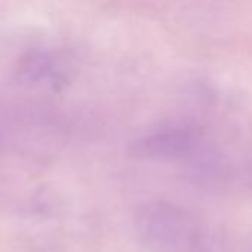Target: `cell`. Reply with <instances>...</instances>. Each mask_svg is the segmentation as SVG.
Returning a JSON list of instances; mask_svg holds the SVG:
<instances>
[{
	"mask_svg": "<svg viewBox=\"0 0 252 252\" xmlns=\"http://www.w3.org/2000/svg\"><path fill=\"white\" fill-rule=\"evenodd\" d=\"M198 131L186 123H167L134 140L131 152L142 158H174L196 151Z\"/></svg>",
	"mask_w": 252,
	"mask_h": 252,
	"instance_id": "7a4b0ae2",
	"label": "cell"
},
{
	"mask_svg": "<svg viewBox=\"0 0 252 252\" xmlns=\"http://www.w3.org/2000/svg\"><path fill=\"white\" fill-rule=\"evenodd\" d=\"M192 177L202 186L219 188L224 186L232 176V170L224 157L213 149L196 152L190 162Z\"/></svg>",
	"mask_w": 252,
	"mask_h": 252,
	"instance_id": "277c9868",
	"label": "cell"
},
{
	"mask_svg": "<svg viewBox=\"0 0 252 252\" xmlns=\"http://www.w3.org/2000/svg\"><path fill=\"white\" fill-rule=\"evenodd\" d=\"M16 77L22 84L49 83L53 87H61L65 81V74L56 61L41 50H32L24 55L16 65Z\"/></svg>",
	"mask_w": 252,
	"mask_h": 252,
	"instance_id": "3957f363",
	"label": "cell"
},
{
	"mask_svg": "<svg viewBox=\"0 0 252 252\" xmlns=\"http://www.w3.org/2000/svg\"><path fill=\"white\" fill-rule=\"evenodd\" d=\"M245 179H247L248 186L252 189V165H248V170L245 171Z\"/></svg>",
	"mask_w": 252,
	"mask_h": 252,
	"instance_id": "5b68a950",
	"label": "cell"
},
{
	"mask_svg": "<svg viewBox=\"0 0 252 252\" xmlns=\"http://www.w3.org/2000/svg\"><path fill=\"white\" fill-rule=\"evenodd\" d=\"M136 230L145 245L167 252H186L202 235L186 210L162 201L149 202L137 211Z\"/></svg>",
	"mask_w": 252,
	"mask_h": 252,
	"instance_id": "6da1fadb",
	"label": "cell"
}]
</instances>
